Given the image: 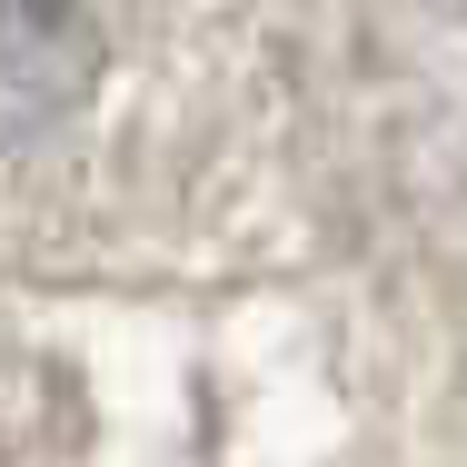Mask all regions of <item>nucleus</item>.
<instances>
[{
  "label": "nucleus",
  "mask_w": 467,
  "mask_h": 467,
  "mask_svg": "<svg viewBox=\"0 0 467 467\" xmlns=\"http://www.w3.org/2000/svg\"><path fill=\"white\" fill-rule=\"evenodd\" d=\"M90 20L70 10V0H10L0 10V90L30 99V109H60V99L90 90Z\"/></svg>",
  "instance_id": "nucleus-1"
}]
</instances>
